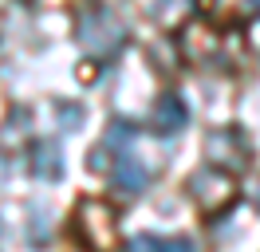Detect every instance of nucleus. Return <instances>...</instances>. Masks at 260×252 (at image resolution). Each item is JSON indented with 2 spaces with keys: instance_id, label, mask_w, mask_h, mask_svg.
<instances>
[{
  "instance_id": "f257e3e1",
  "label": "nucleus",
  "mask_w": 260,
  "mask_h": 252,
  "mask_svg": "<svg viewBox=\"0 0 260 252\" xmlns=\"http://www.w3.org/2000/svg\"><path fill=\"white\" fill-rule=\"evenodd\" d=\"M79 40L91 51L107 55V51H114V47L122 44V24L107 12H91V16H83V24H79Z\"/></svg>"
},
{
  "instance_id": "f03ea898",
  "label": "nucleus",
  "mask_w": 260,
  "mask_h": 252,
  "mask_svg": "<svg viewBox=\"0 0 260 252\" xmlns=\"http://www.w3.org/2000/svg\"><path fill=\"white\" fill-rule=\"evenodd\" d=\"M150 185V170H146V162L138 154H122L118 162H114V170H111V189H118L122 197H138L142 189Z\"/></svg>"
},
{
  "instance_id": "7ed1b4c3",
  "label": "nucleus",
  "mask_w": 260,
  "mask_h": 252,
  "mask_svg": "<svg viewBox=\"0 0 260 252\" xmlns=\"http://www.w3.org/2000/svg\"><path fill=\"white\" fill-rule=\"evenodd\" d=\"M28 170L40 177V181H59L63 177V154L51 138H36L28 146Z\"/></svg>"
},
{
  "instance_id": "20e7f679",
  "label": "nucleus",
  "mask_w": 260,
  "mask_h": 252,
  "mask_svg": "<svg viewBox=\"0 0 260 252\" xmlns=\"http://www.w3.org/2000/svg\"><path fill=\"white\" fill-rule=\"evenodd\" d=\"M189 126V107L181 103L178 94H162L158 99V107H154V130L166 134V138H174Z\"/></svg>"
},
{
  "instance_id": "39448f33",
  "label": "nucleus",
  "mask_w": 260,
  "mask_h": 252,
  "mask_svg": "<svg viewBox=\"0 0 260 252\" xmlns=\"http://www.w3.org/2000/svg\"><path fill=\"white\" fill-rule=\"evenodd\" d=\"M134 134H138V126L134 122H126V118H114L111 126H107V146H130L134 142Z\"/></svg>"
},
{
  "instance_id": "423d86ee",
  "label": "nucleus",
  "mask_w": 260,
  "mask_h": 252,
  "mask_svg": "<svg viewBox=\"0 0 260 252\" xmlns=\"http://www.w3.org/2000/svg\"><path fill=\"white\" fill-rule=\"evenodd\" d=\"M158 252H197V248L189 236H166V240H158Z\"/></svg>"
},
{
  "instance_id": "0eeeda50",
  "label": "nucleus",
  "mask_w": 260,
  "mask_h": 252,
  "mask_svg": "<svg viewBox=\"0 0 260 252\" xmlns=\"http://www.w3.org/2000/svg\"><path fill=\"white\" fill-rule=\"evenodd\" d=\"M59 122L63 126H71V130H79V122H83V107H67V103H59Z\"/></svg>"
},
{
  "instance_id": "6e6552de",
  "label": "nucleus",
  "mask_w": 260,
  "mask_h": 252,
  "mask_svg": "<svg viewBox=\"0 0 260 252\" xmlns=\"http://www.w3.org/2000/svg\"><path fill=\"white\" fill-rule=\"evenodd\" d=\"M130 252H158V236H130Z\"/></svg>"
},
{
  "instance_id": "1a4fd4ad",
  "label": "nucleus",
  "mask_w": 260,
  "mask_h": 252,
  "mask_svg": "<svg viewBox=\"0 0 260 252\" xmlns=\"http://www.w3.org/2000/svg\"><path fill=\"white\" fill-rule=\"evenodd\" d=\"M248 8H252V12H260V0H248Z\"/></svg>"
},
{
  "instance_id": "9d476101",
  "label": "nucleus",
  "mask_w": 260,
  "mask_h": 252,
  "mask_svg": "<svg viewBox=\"0 0 260 252\" xmlns=\"http://www.w3.org/2000/svg\"><path fill=\"white\" fill-rule=\"evenodd\" d=\"M4 173H8V162H4V166H0V177H4Z\"/></svg>"
},
{
  "instance_id": "9b49d317",
  "label": "nucleus",
  "mask_w": 260,
  "mask_h": 252,
  "mask_svg": "<svg viewBox=\"0 0 260 252\" xmlns=\"http://www.w3.org/2000/svg\"><path fill=\"white\" fill-rule=\"evenodd\" d=\"M256 209H260V185H256Z\"/></svg>"
}]
</instances>
